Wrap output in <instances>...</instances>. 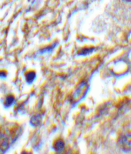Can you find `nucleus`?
Masks as SVG:
<instances>
[{"label":"nucleus","mask_w":131,"mask_h":154,"mask_svg":"<svg viewBox=\"0 0 131 154\" xmlns=\"http://www.w3.org/2000/svg\"><path fill=\"white\" fill-rule=\"evenodd\" d=\"M21 132L16 123H6L0 126V153L6 152L15 142Z\"/></svg>","instance_id":"nucleus-1"},{"label":"nucleus","mask_w":131,"mask_h":154,"mask_svg":"<svg viewBox=\"0 0 131 154\" xmlns=\"http://www.w3.org/2000/svg\"><path fill=\"white\" fill-rule=\"evenodd\" d=\"M118 146L124 152L131 151V132L126 133L119 138Z\"/></svg>","instance_id":"nucleus-2"},{"label":"nucleus","mask_w":131,"mask_h":154,"mask_svg":"<svg viewBox=\"0 0 131 154\" xmlns=\"http://www.w3.org/2000/svg\"><path fill=\"white\" fill-rule=\"evenodd\" d=\"M87 89V85L86 82H82L80 85L76 88L75 92L73 94V101L74 103L77 102L82 98L86 94Z\"/></svg>","instance_id":"nucleus-3"},{"label":"nucleus","mask_w":131,"mask_h":154,"mask_svg":"<svg viewBox=\"0 0 131 154\" xmlns=\"http://www.w3.org/2000/svg\"><path fill=\"white\" fill-rule=\"evenodd\" d=\"M41 116L39 114L34 115L30 119L31 125H32L34 127H37L38 125H39L41 123Z\"/></svg>","instance_id":"nucleus-4"},{"label":"nucleus","mask_w":131,"mask_h":154,"mask_svg":"<svg viewBox=\"0 0 131 154\" xmlns=\"http://www.w3.org/2000/svg\"><path fill=\"white\" fill-rule=\"evenodd\" d=\"M53 147L56 151H61L64 148V142L62 139H58L55 142Z\"/></svg>","instance_id":"nucleus-5"},{"label":"nucleus","mask_w":131,"mask_h":154,"mask_svg":"<svg viewBox=\"0 0 131 154\" xmlns=\"http://www.w3.org/2000/svg\"><path fill=\"white\" fill-rule=\"evenodd\" d=\"M36 79V73L34 72H29L26 75V80L28 83H32Z\"/></svg>","instance_id":"nucleus-6"},{"label":"nucleus","mask_w":131,"mask_h":154,"mask_svg":"<svg viewBox=\"0 0 131 154\" xmlns=\"http://www.w3.org/2000/svg\"><path fill=\"white\" fill-rule=\"evenodd\" d=\"M14 102V98L12 96H8V97L6 98L5 102V107H10Z\"/></svg>","instance_id":"nucleus-7"},{"label":"nucleus","mask_w":131,"mask_h":154,"mask_svg":"<svg viewBox=\"0 0 131 154\" xmlns=\"http://www.w3.org/2000/svg\"><path fill=\"white\" fill-rule=\"evenodd\" d=\"M125 1H127V2H131V0H125Z\"/></svg>","instance_id":"nucleus-8"}]
</instances>
